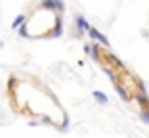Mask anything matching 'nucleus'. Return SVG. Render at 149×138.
<instances>
[{"label":"nucleus","mask_w":149,"mask_h":138,"mask_svg":"<svg viewBox=\"0 0 149 138\" xmlns=\"http://www.w3.org/2000/svg\"><path fill=\"white\" fill-rule=\"evenodd\" d=\"M27 29H29V23H23L21 27H19V36H29V31H27Z\"/></svg>","instance_id":"obj_6"},{"label":"nucleus","mask_w":149,"mask_h":138,"mask_svg":"<svg viewBox=\"0 0 149 138\" xmlns=\"http://www.w3.org/2000/svg\"><path fill=\"white\" fill-rule=\"evenodd\" d=\"M86 33H88V35H90V39H94V40H96V42H100V44H103V46H105V48H109V46H111L109 39H107V36L103 35V33H100V31H97L96 27H92V25H90V29H88Z\"/></svg>","instance_id":"obj_1"},{"label":"nucleus","mask_w":149,"mask_h":138,"mask_svg":"<svg viewBox=\"0 0 149 138\" xmlns=\"http://www.w3.org/2000/svg\"><path fill=\"white\" fill-rule=\"evenodd\" d=\"M25 21H27V18L23 15V13H19L17 18H15V19L12 21V29H13V31H15V29H19V27H21V25H23Z\"/></svg>","instance_id":"obj_5"},{"label":"nucleus","mask_w":149,"mask_h":138,"mask_svg":"<svg viewBox=\"0 0 149 138\" xmlns=\"http://www.w3.org/2000/svg\"><path fill=\"white\" fill-rule=\"evenodd\" d=\"M74 23H77V35H80L82 31H88V29H90V23L84 19V15H77V18H74Z\"/></svg>","instance_id":"obj_3"},{"label":"nucleus","mask_w":149,"mask_h":138,"mask_svg":"<svg viewBox=\"0 0 149 138\" xmlns=\"http://www.w3.org/2000/svg\"><path fill=\"white\" fill-rule=\"evenodd\" d=\"M140 119L143 121L145 125H149V111H143V109H140Z\"/></svg>","instance_id":"obj_7"},{"label":"nucleus","mask_w":149,"mask_h":138,"mask_svg":"<svg viewBox=\"0 0 149 138\" xmlns=\"http://www.w3.org/2000/svg\"><path fill=\"white\" fill-rule=\"evenodd\" d=\"M92 96H94V100H96L97 106H107V104H109V98H107V94H105V92H101V90H94Z\"/></svg>","instance_id":"obj_4"},{"label":"nucleus","mask_w":149,"mask_h":138,"mask_svg":"<svg viewBox=\"0 0 149 138\" xmlns=\"http://www.w3.org/2000/svg\"><path fill=\"white\" fill-rule=\"evenodd\" d=\"M40 8L63 12V10H65V4H63V0H40Z\"/></svg>","instance_id":"obj_2"}]
</instances>
